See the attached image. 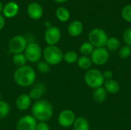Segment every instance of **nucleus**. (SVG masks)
<instances>
[{
  "label": "nucleus",
  "instance_id": "obj_1",
  "mask_svg": "<svg viewBox=\"0 0 131 130\" xmlns=\"http://www.w3.org/2000/svg\"><path fill=\"white\" fill-rule=\"evenodd\" d=\"M31 116L39 122H47L53 116V107L46 100H38L31 106Z\"/></svg>",
  "mask_w": 131,
  "mask_h": 130
},
{
  "label": "nucleus",
  "instance_id": "obj_11",
  "mask_svg": "<svg viewBox=\"0 0 131 130\" xmlns=\"http://www.w3.org/2000/svg\"><path fill=\"white\" fill-rule=\"evenodd\" d=\"M37 120L31 115L21 116L16 124V130H35Z\"/></svg>",
  "mask_w": 131,
  "mask_h": 130
},
{
  "label": "nucleus",
  "instance_id": "obj_37",
  "mask_svg": "<svg viewBox=\"0 0 131 130\" xmlns=\"http://www.w3.org/2000/svg\"><path fill=\"white\" fill-rule=\"evenodd\" d=\"M2 100V94H1V93H0V101Z\"/></svg>",
  "mask_w": 131,
  "mask_h": 130
},
{
  "label": "nucleus",
  "instance_id": "obj_4",
  "mask_svg": "<svg viewBox=\"0 0 131 130\" xmlns=\"http://www.w3.org/2000/svg\"><path fill=\"white\" fill-rule=\"evenodd\" d=\"M84 80L85 84L93 89L102 87L105 81L103 77V73L96 68H91L88 70L84 74Z\"/></svg>",
  "mask_w": 131,
  "mask_h": 130
},
{
  "label": "nucleus",
  "instance_id": "obj_18",
  "mask_svg": "<svg viewBox=\"0 0 131 130\" xmlns=\"http://www.w3.org/2000/svg\"><path fill=\"white\" fill-rule=\"evenodd\" d=\"M72 126L73 130H90L89 123L84 116L77 117Z\"/></svg>",
  "mask_w": 131,
  "mask_h": 130
},
{
  "label": "nucleus",
  "instance_id": "obj_19",
  "mask_svg": "<svg viewBox=\"0 0 131 130\" xmlns=\"http://www.w3.org/2000/svg\"><path fill=\"white\" fill-rule=\"evenodd\" d=\"M93 99L97 103H103L105 101L107 97V92L104 87H101L94 89L93 92Z\"/></svg>",
  "mask_w": 131,
  "mask_h": 130
},
{
  "label": "nucleus",
  "instance_id": "obj_7",
  "mask_svg": "<svg viewBox=\"0 0 131 130\" xmlns=\"http://www.w3.org/2000/svg\"><path fill=\"white\" fill-rule=\"evenodd\" d=\"M27 44L28 41L23 35H15L10 40L8 48L13 54H20L25 51Z\"/></svg>",
  "mask_w": 131,
  "mask_h": 130
},
{
  "label": "nucleus",
  "instance_id": "obj_8",
  "mask_svg": "<svg viewBox=\"0 0 131 130\" xmlns=\"http://www.w3.org/2000/svg\"><path fill=\"white\" fill-rule=\"evenodd\" d=\"M91 59L92 63L97 66L105 64L109 60V52L107 48H96L91 54Z\"/></svg>",
  "mask_w": 131,
  "mask_h": 130
},
{
  "label": "nucleus",
  "instance_id": "obj_23",
  "mask_svg": "<svg viewBox=\"0 0 131 130\" xmlns=\"http://www.w3.org/2000/svg\"><path fill=\"white\" fill-rule=\"evenodd\" d=\"M78 54L74 51H68L64 54L63 60L69 64H73L74 63H77V61L78 59Z\"/></svg>",
  "mask_w": 131,
  "mask_h": 130
},
{
  "label": "nucleus",
  "instance_id": "obj_22",
  "mask_svg": "<svg viewBox=\"0 0 131 130\" xmlns=\"http://www.w3.org/2000/svg\"><path fill=\"white\" fill-rule=\"evenodd\" d=\"M106 47H107V49L111 51L119 50L121 47V41L116 37H110L108 38L107 41L106 43Z\"/></svg>",
  "mask_w": 131,
  "mask_h": 130
},
{
  "label": "nucleus",
  "instance_id": "obj_5",
  "mask_svg": "<svg viewBox=\"0 0 131 130\" xmlns=\"http://www.w3.org/2000/svg\"><path fill=\"white\" fill-rule=\"evenodd\" d=\"M107 39V34L101 28H94L88 34V41L95 48H103L106 46Z\"/></svg>",
  "mask_w": 131,
  "mask_h": 130
},
{
  "label": "nucleus",
  "instance_id": "obj_35",
  "mask_svg": "<svg viewBox=\"0 0 131 130\" xmlns=\"http://www.w3.org/2000/svg\"><path fill=\"white\" fill-rule=\"evenodd\" d=\"M3 7H4V5H3L2 2L0 1V15H1V13L2 12V11H3Z\"/></svg>",
  "mask_w": 131,
  "mask_h": 130
},
{
  "label": "nucleus",
  "instance_id": "obj_30",
  "mask_svg": "<svg viewBox=\"0 0 131 130\" xmlns=\"http://www.w3.org/2000/svg\"><path fill=\"white\" fill-rule=\"evenodd\" d=\"M123 39L124 42L126 45L131 47V28H127L123 34Z\"/></svg>",
  "mask_w": 131,
  "mask_h": 130
},
{
  "label": "nucleus",
  "instance_id": "obj_36",
  "mask_svg": "<svg viewBox=\"0 0 131 130\" xmlns=\"http://www.w3.org/2000/svg\"><path fill=\"white\" fill-rule=\"evenodd\" d=\"M54 1L58 3H64V2H68V0H54Z\"/></svg>",
  "mask_w": 131,
  "mask_h": 130
},
{
  "label": "nucleus",
  "instance_id": "obj_12",
  "mask_svg": "<svg viewBox=\"0 0 131 130\" xmlns=\"http://www.w3.org/2000/svg\"><path fill=\"white\" fill-rule=\"evenodd\" d=\"M27 14L33 20H38L43 15V8L38 2H31L27 7Z\"/></svg>",
  "mask_w": 131,
  "mask_h": 130
},
{
  "label": "nucleus",
  "instance_id": "obj_21",
  "mask_svg": "<svg viewBox=\"0 0 131 130\" xmlns=\"http://www.w3.org/2000/svg\"><path fill=\"white\" fill-rule=\"evenodd\" d=\"M57 18L61 22H66L69 20L71 14L70 11L64 7H58L55 11Z\"/></svg>",
  "mask_w": 131,
  "mask_h": 130
},
{
  "label": "nucleus",
  "instance_id": "obj_32",
  "mask_svg": "<svg viewBox=\"0 0 131 130\" xmlns=\"http://www.w3.org/2000/svg\"><path fill=\"white\" fill-rule=\"evenodd\" d=\"M103 73V77H104V80H111V79H113V76H114V73L111 71V70H105Z\"/></svg>",
  "mask_w": 131,
  "mask_h": 130
},
{
  "label": "nucleus",
  "instance_id": "obj_24",
  "mask_svg": "<svg viewBox=\"0 0 131 130\" xmlns=\"http://www.w3.org/2000/svg\"><path fill=\"white\" fill-rule=\"evenodd\" d=\"M12 61L15 65H16L18 67H22L26 65L27 63V59L24 53H20V54H15L12 56Z\"/></svg>",
  "mask_w": 131,
  "mask_h": 130
},
{
  "label": "nucleus",
  "instance_id": "obj_31",
  "mask_svg": "<svg viewBox=\"0 0 131 130\" xmlns=\"http://www.w3.org/2000/svg\"><path fill=\"white\" fill-rule=\"evenodd\" d=\"M35 130H50V127L45 122H39L37 123Z\"/></svg>",
  "mask_w": 131,
  "mask_h": 130
},
{
  "label": "nucleus",
  "instance_id": "obj_27",
  "mask_svg": "<svg viewBox=\"0 0 131 130\" xmlns=\"http://www.w3.org/2000/svg\"><path fill=\"white\" fill-rule=\"evenodd\" d=\"M37 70L41 74H47L51 70V65L45 61H39L36 64Z\"/></svg>",
  "mask_w": 131,
  "mask_h": 130
},
{
  "label": "nucleus",
  "instance_id": "obj_6",
  "mask_svg": "<svg viewBox=\"0 0 131 130\" xmlns=\"http://www.w3.org/2000/svg\"><path fill=\"white\" fill-rule=\"evenodd\" d=\"M42 49L40 45L35 42L28 43L27 47L24 51L28 61L31 63H37L42 57Z\"/></svg>",
  "mask_w": 131,
  "mask_h": 130
},
{
  "label": "nucleus",
  "instance_id": "obj_20",
  "mask_svg": "<svg viewBox=\"0 0 131 130\" xmlns=\"http://www.w3.org/2000/svg\"><path fill=\"white\" fill-rule=\"evenodd\" d=\"M77 64L81 69L88 70L91 68L93 63H92L91 57H89L88 56L82 55L80 57H78V59L77 61Z\"/></svg>",
  "mask_w": 131,
  "mask_h": 130
},
{
  "label": "nucleus",
  "instance_id": "obj_26",
  "mask_svg": "<svg viewBox=\"0 0 131 130\" xmlns=\"http://www.w3.org/2000/svg\"><path fill=\"white\" fill-rule=\"evenodd\" d=\"M10 112L9 104L4 100L0 101V120H2L8 116Z\"/></svg>",
  "mask_w": 131,
  "mask_h": 130
},
{
  "label": "nucleus",
  "instance_id": "obj_9",
  "mask_svg": "<svg viewBox=\"0 0 131 130\" xmlns=\"http://www.w3.org/2000/svg\"><path fill=\"white\" fill-rule=\"evenodd\" d=\"M61 38V31L57 26H51L46 28L45 32V40L48 45H56Z\"/></svg>",
  "mask_w": 131,
  "mask_h": 130
},
{
  "label": "nucleus",
  "instance_id": "obj_3",
  "mask_svg": "<svg viewBox=\"0 0 131 130\" xmlns=\"http://www.w3.org/2000/svg\"><path fill=\"white\" fill-rule=\"evenodd\" d=\"M44 61L48 64L57 65L60 64L63 60L64 54L60 48L56 45H48L42 53Z\"/></svg>",
  "mask_w": 131,
  "mask_h": 130
},
{
  "label": "nucleus",
  "instance_id": "obj_2",
  "mask_svg": "<svg viewBox=\"0 0 131 130\" xmlns=\"http://www.w3.org/2000/svg\"><path fill=\"white\" fill-rule=\"evenodd\" d=\"M13 78L16 84L21 87L31 86L36 80V73L33 67L25 65L18 67L13 74Z\"/></svg>",
  "mask_w": 131,
  "mask_h": 130
},
{
  "label": "nucleus",
  "instance_id": "obj_15",
  "mask_svg": "<svg viewBox=\"0 0 131 130\" xmlns=\"http://www.w3.org/2000/svg\"><path fill=\"white\" fill-rule=\"evenodd\" d=\"M84 30V25L82 22L79 20L72 21L68 27V32L71 37H78L80 36Z\"/></svg>",
  "mask_w": 131,
  "mask_h": 130
},
{
  "label": "nucleus",
  "instance_id": "obj_25",
  "mask_svg": "<svg viewBox=\"0 0 131 130\" xmlns=\"http://www.w3.org/2000/svg\"><path fill=\"white\" fill-rule=\"evenodd\" d=\"M94 50V47L89 42V41H85L84 42L81 47H80V52L83 56H89L92 54V52Z\"/></svg>",
  "mask_w": 131,
  "mask_h": 130
},
{
  "label": "nucleus",
  "instance_id": "obj_33",
  "mask_svg": "<svg viewBox=\"0 0 131 130\" xmlns=\"http://www.w3.org/2000/svg\"><path fill=\"white\" fill-rule=\"evenodd\" d=\"M5 25V18L3 15H0V31L4 28Z\"/></svg>",
  "mask_w": 131,
  "mask_h": 130
},
{
  "label": "nucleus",
  "instance_id": "obj_34",
  "mask_svg": "<svg viewBox=\"0 0 131 130\" xmlns=\"http://www.w3.org/2000/svg\"><path fill=\"white\" fill-rule=\"evenodd\" d=\"M45 26L46 27V28H48L51 27L52 25H51V21H45Z\"/></svg>",
  "mask_w": 131,
  "mask_h": 130
},
{
  "label": "nucleus",
  "instance_id": "obj_16",
  "mask_svg": "<svg viewBox=\"0 0 131 130\" xmlns=\"http://www.w3.org/2000/svg\"><path fill=\"white\" fill-rule=\"evenodd\" d=\"M45 92V87L44 84L38 83L31 89L28 95L31 100L37 101V100L41 99Z\"/></svg>",
  "mask_w": 131,
  "mask_h": 130
},
{
  "label": "nucleus",
  "instance_id": "obj_10",
  "mask_svg": "<svg viewBox=\"0 0 131 130\" xmlns=\"http://www.w3.org/2000/svg\"><path fill=\"white\" fill-rule=\"evenodd\" d=\"M75 120H76V116L74 113L69 109L63 110L59 113L58 117V122L59 125L64 128H68L73 126Z\"/></svg>",
  "mask_w": 131,
  "mask_h": 130
},
{
  "label": "nucleus",
  "instance_id": "obj_29",
  "mask_svg": "<svg viewBox=\"0 0 131 130\" xmlns=\"http://www.w3.org/2000/svg\"><path fill=\"white\" fill-rule=\"evenodd\" d=\"M121 16L124 21L131 22V4L125 5L121 11Z\"/></svg>",
  "mask_w": 131,
  "mask_h": 130
},
{
  "label": "nucleus",
  "instance_id": "obj_17",
  "mask_svg": "<svg viewBox=\"0 0 131 130\" xmlns=\"http://www.w3.org/2000/svg\"><path fill=\"white\" fill-rule=\"evenodd\" d=\"M104 87L107 90V92L109 93H111V94L117 93L121 89L119 83L114 79L105 80L104 83Z\"/></svg>",
  "mask_w": 131,
  "mask_h": 130
},
{
  "label": "nucleus",
  "instance_id": "obj_28",
  "mask_svg": "<svg viewBox=\"0 0 131 130\" xmlns=\"http://www.w3.org/2000/svg\"><path fill=\"white\" fill-rule=\"evenodd\" d=\"M118 55L122 59H127L131 55V47L128 45H124L119 48Z\"/></svg>",
  "mask_w": 131,
  "mask_h": 130
},
{
  "label": "nucleus",
  "instance_id": "obj_14",
  "mask_svg": "<svg viewBox=\"0 0 131 130\" xmlns=\"http://www.w3.org/2000/svg\"><path fill=\"white\" fill-rule=\"evenodd\" d=\"M31 99L28 94L23 93L19 95L15 100V107L18 110L25 111L28 110L31 106Z\"/></svg>",
  "mask_w": 131,
  "mask_h": 130
},
{
  "label": "nucleus",
  "instance_id": "obj_13",
  "mask_svg": "<svg viewBox=\"0 0 131 130\" xmlns=\"http://www.w3.org/2000/svg\"><path fill=\"white\" fill-rule=\"evenodd\" d=\"M19 11V6L15 2H8L3 7V16L7 18L15 17Z\"/></svg>",
  "mask_w": 131,
  "mask_h": 130
}]
</instances>
